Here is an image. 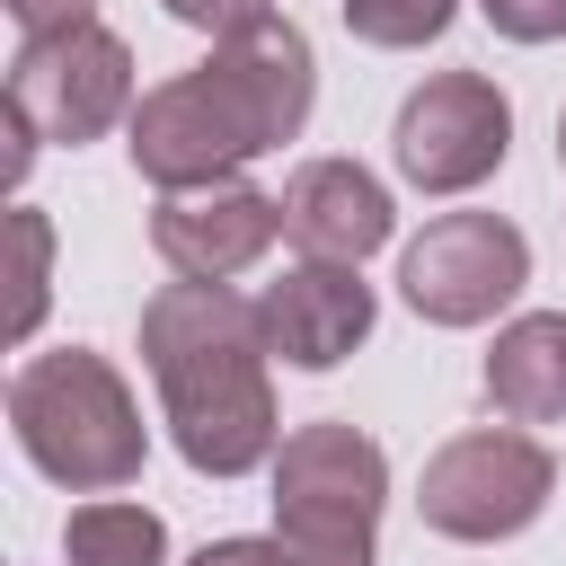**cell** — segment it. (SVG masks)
<instances>
[{"mask_svg":"<svg viewBox=\"0 0 566 566\" xmlns=\"http://www.w3.org/2000/svg\"><path fill=\"white\" fill-rule=\"evenodd\" d=\"M142 363L159 380L168 433L195 478H248L283 451L274 380H265V327L256 301L230 283H168L142 301Z\"/></svg>","mask_w":566,"mask_h":566,"instance_id":"6da1fadb","label":"cell"},{"mask_svg":"<svg viewBox=\"0 0 566 566\" xmlns=\"http://www.w3.org/2000/svg\"><path fill=\"white\" fill-rule=\"evenodd\" d=\"M9 433H18V451H27L53 486H71V495L133 486V478H142V451H150L124 371H115L106 354H88V345H62V354L18 363V380H9Z\"/></svg>","mask_w":566,"mask_h":566,"instance_id":"7a4b0ae2","label":"cell"},{"mask_svg":"<svg viewBox=\"0 0 566 566\" xmlns=\"http://www.w3.org/2000/svg\"><path fill=\"white\" fill-rule=\"evenodd\" d=\"M389 460L363 424L318 416L292 424L274 451V548L283 566H371L380 557Z\"/></svg>","mask_w":566,"mask_h":566,"instance_id":"3957f363","label":"cell"},{"mask_svg":"<svg viewBox=\"0 0 566 566\" xmlns=\"http://www.w3.org/2000/svg\"><path fill=\"white\" fill-rule=\"evenodd\" d=\"M548 495H557L548 442H531V433H513V424H478V433H451V442L424 460L416 513H424V531L486 548V539L531 531V522L548 513Z\"/></svg>","mask_w":566,"mask_h":566,"instance_id":"277c9868","label":"cell"},{"mask_svg":"<svg viewBox=\"0 0 566 566\" xmlns=\"http://www.w3.org/2000/svg\"><path fill=\"white\" fill-rule=\"evenodd\" d=\"M9 115L35 142H97L106 124H133V44L106 27H71V35H27L9 62Z\"/></svg>","mask_w":566,"mask_h":566,"instance_id":"5b68a950","label":"cell"},{"mask_svg":"<svg viewBox=\"0 0 566 566\" xmlns=\"http://www.w3.org/2000/svg\"><path fill=\"white\" fill-rule=\"evenodd\" d=\"M513 142V106L486 71H433L424 88H407L398 124H389V159L407 186L424 195H469L504 168Z\"/></svg>","mask_w":566,"mask_h":566,"instance_id":"8992f818","label":"cell"},{"mask_svg":"<svg viewBox=\"0 0 566 566\" xmlns=\"http://www.w3.org/2000/svg\"><path fill=\"white\" fill-rule=\"evenodd\" d=\"M522 283H531V239L504 212H442L398 256V292L433 327H486Z\"/></svg>","mask_w":566,"mask_h":566,"instance_id":"52a82bcc","label":"cell"},{"mask_svg":"<svg viewBox=\"0 0 566 566\" xmlns=\"http://www.w3.org/2000/svg\"><path fill=\"white\" fill-rule=\"evenodd\" d=\"M248 159H256V142H248V124L230 115V97L212 88V71L159 80V88L133 106V168H142L159 195L230 186Z\"/></svg>","mask_w":566,"mask_h":566,"instance_id":"ba28073f","label":"cell"},{"mask_svg":"<svg viewBox=\"0 0 566 566\" xmlns=\"http://www.w3.org/2000/svg\"><path fill=\"white\" fill-rule=\"evenodd\" d=\"M274 230H283V195H265V186H195V195H159V212H150V248L168 256V274L177 283H230V274H248L265 248H274Z\"/></svg>","mask_w":566,"mask_h":566,"instance_id":"9c48e42d","label":"cell"},{"mask_svg":"<svg viewBox=\"0 0 566 566\" xmlns=\"http://www.w3.org/2000/svg\"><path fill=\"white\" fill-rule=\"evenodd\" d=\"M212 88L230 97V115L248 124L256 150H283L301 124H310V97H318V62H310V35L292 18H265L248 35H221L212 44Z\"/></svg>","mask_w":566,"mask_h":566,"instance_id":"30bf717a","label":"cell"},{"mask_svg":"<svg viewBox=\"0 0 566 566\" xmlns=\"http://www.w3.org/2000/svg\"><path fill=\"white\" fill-rule=\"evenodd\" d=\"M371 283L354 265H318L301 256L283 283H265L256 301V327H265V354H283L292 371H336L363 336H371Z\"/></svg>","mask_w":566,"mask_h":566,"instance_id":"8fae6325","label":"cell"},{"mask_svg":"<svg viewBox=\"0 0 566 566\" xmlns=\"http://www.w3.org/2000/svg\"><path fill=\"white\" fill-rule=\"evenodd\" d=\"M389 186L363 159H310L283 186V239L318 265H363L371 248H389Z\"/></svg>","mask_w":566,"mask_h":566,"instance_id":"7c38bea8","label":"cell"},{"mask_svg":"<svg viewBox=\"0 0 566 566\" xmlns=\"http://www.w3.org/2000/svg\"><path fill=\"white\" fill-rule=\"evenodd\" d=\"M486 407L504 424H557L566 416V310H531L486 354Z\"/></svg>","mask_w":566,"mask_h":566,"instance_id":"4fadbf2b","label":"cell"},{"mask_svg":"<svg viewBox=\"0 0 566 566\" xmlns=\"http://www.w3.org/2000/svg\"><path fill=\"white\" fill-rule=\"evenodd\" d=\"M62 557H71V566H159V557H168V522H159L150 504L97 495V504H80V513L62 522Z\"/></svg>","mask_w":566,"mask_h":566,"instance_id":"5bb4252c","label":"cell"},{"mask_svg":"<svg viewBox=\"0 0 566 566\" xmlns=\"http://www.w3.org/2000/svg\"><path fill=\"white\" fill-rule=\"evenodd\" d=\"M9 248H18V265H9V336L27 345L35 318H44V301H53V221L35 203H18L9 212Z\"/></svg>","mask_w":566,"mask_h":566,"instance_id":"9a60e30c","label":"cell"},{"mask_svg":"<svg viewBox=\"0 0 566 566\" xmlns=\"http://www.w3.org/2000/svg\"><path fill=\"white\" fill-rule=\"evenodd\" d=\"M336 9H345V35H354V44L416 53V44H433V35L451 27L460 0H336Z\"/></svg>","mask_w":566,"mask_h":566,"instance_id":"2e32d148","label":"cell"},{"mask_svg":"<svg viewBox=\"0 0 566 566\" xmlns=\"http://www.w3.org/2000/svg\"><path fill=\"white\" fill-rule=\"evenodd\" d=\"M478 9H486V27L513 35V44H557V35H566V0H478Z\"/></svg>","mask_w":566,"mask_h":566,"instance_id":"e0dca14e","label":"cell"},{"mask_svg":"<svg viewBox=\"0 0 566 566\" xmlns=\"http://www.w3.org/2000/svg\"><path fill=\"white\" fill-rule=\"evenodd\" d=\"M177 27H203V35H248L274 18V0H159Z\"/></svg>","mask_w":566,"mask_h":566,"instance_id":"ac0fdd59","label":"cell"},{"mask_svg":"<svg viewBox=\"0 0 566 566\" xmlns=\"http://www.w3.org/2000/svg\"><path fill=\"white\" fill-rule=\"evenodd\" d=\"M27 35H71V27H97V0H0Z\"/></svg>","mask_w":566,"mask_h":566,"instance_id":"d6986e66","label":"cell"},{"mask_svg":"<svg viewBox=\"0 0 566 566\" xmlns=\"http://www.w3.org/2000/svg\"><path fill=\"white\" fill-rule=\"evenodd\" d=\"M186 566H283V548L274 539H203Z\"/></svg>","mask_w":566,"mask_h":566,"instance_id":"ffe728a7","label":"cell"},{"mask_svg":"<svg viewBox=\"0 0 566 566\" xmlns=\"http://www.w3.org/2000/svg\"><path fill=\"white\" fill-rule=\"evenodd\" d=\"M557 159H566V115H557Z\"/></svg>","mask_w":566,"mask_h":566,"instance_id":"44dd1931","label":"cell"}]
</instances>
